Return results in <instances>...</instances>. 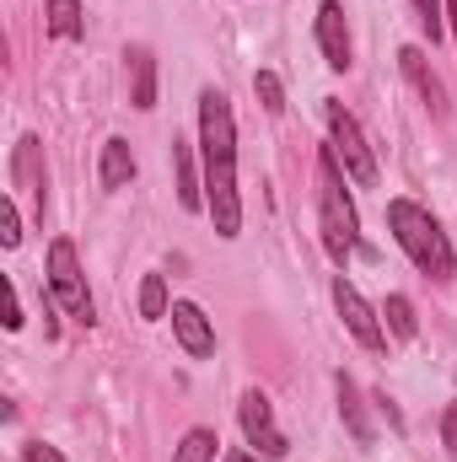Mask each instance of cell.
<instances>
[{
  "label": "cell",
  "mask_w": 457,
  "mask_h": 462,
  "mask_svg": "<svg viewBox=\"0 0 457 462\" xmlns=\"http://www.w3.org/2000/svg\"><path fill=\"white\" fill-rule=\"evenodd\" d=\"M442 436H447V447L457 452V403L447 409V420H442Z\"/></svg>",
  "instance_id": "d4e9b609"
},
{
  "label": "cell",
  "mask_w": 457,
  "mask_h": 462,
  "mask_svg": "<svg viewBox=\"0 0 457 462\" xmlns=\"http://www.w3.org/2000/svg\"><path fill=\"white\" fill-rule=\"evenodd\" d=\"M334 307H340V318H344V328L355 334V345L360 349H371V355H382L387 349V334H382V323H377V312L360 301V291L350 285V280H334Z\"/></svg>",
  "instance_id": "52a82bcc"
},
{
  "label": "cell",
  "mask_w": 457,
  "mask_h": 462,
  "mask_svg": "<svg viewBox=\"0 0 457 462\" xmlns=\"http://www.w3.org/2000/svg\"><path fill=\"white\" fill-rule=\"evenodd\" d=\"M49 32L54 38H81V0H49Z\"/></svg>",
  "instance_id": "2e32d148"
},
{
  "label": "cell",
  "mask_w": 457,
  "mask_h": 462,
  "mask_svg": "<svg viewBox=\"0 0 457 462\" xmlns=\"http://www.w3.org/2000/svg\"><path fill=\"white\" fill-rule=\"evenodd\" d=\"M200 151H205V210L216 221V236L242 231V199H237V124L231 103L210 87L200 92Z\"/></svg>",
  "instance_id": "6da1fadb"
},
{
  "label": "cell",
  "mask_w": 457,
  "mask_h": 462,
  "mask_svg": "<svg viewBox=\"0 0 457 462\" xmlns=\"http://www.w3.org/2000/svg\"><path fill=\"white\" fill-rule=\"evenodd\" d=\"M5 328H11V334L22 328V301H16V285H11V280H5Z\"/></svg>",
  "instance_id": "cb8c5ba5"
},
{
  "label": "cell",
  "mask_w": 457,
  "mask_h": 462,
  "mask_svg": "<svg viewBox=\"0 0 457 462\" xmlns=\"http://www.w3.org/2000/svg\"><path fill=\"white\" fill-rule=\"evenodd\" d=\"M253 92H258V103H264L269 114H280V108H285V87H280V76H275V70H258V76H253Z\"/></svg>",
  "instance_id": "ffe728a7"
},
{
  "label": "cell",
  "mask_w": 457,
  "mask_h": 462,
  "mask_svg": "<svg viewBox=\"0 0 457 462\" xmlns=\"http://www.w3.org/2000/svg\"><path fill=\"white\" fill-rule=\"evenodd\" d=\"M447 22H452V32H457V0H447Z\"/></svg>",
  "instance_id": "4316f807"
},
{
  "label": "cell",
  "mask_w": 457,
  "mask_h": 462,
  "mask_svg": "<svg viewBox=\"0 0 457 462\" xmlns=\"http://www.w3.org/2000/svg\"><path fill=\"white\" fill-rule=\"evenodd\" d=\"M221 462H264V457H258V452H227Z\"/></svg>",
  "instance_id": "484cf974"
},
{
  "label": "cell",
  "mask_w": 457,
  "mask_h": 462,
  "mask_svg": "<svg viewBox=\"0 0 457 462\" xmlns=\"http://www.w3.org/2000/svg\"><path fill=\"white\" fill-rule=\"evenodd\" d=\"M173 334H178V345L189 349L194 360H205V355H216V328H210V318L194 307V301H173Z\"/></svg>",
  "instance_id": "9c48e42d"
},
{
  "label": "cell",
  "mask_w": 457,
  "mask_h": 462,
  "mask_svg": "<svg viewBox=\"0 0 457 462\" xmlns=\"http://www.w3.org/2000/svg\"><path fill=\"white\" fill-rule=\"evenodd\" d=\"M318 49L329 60V70H350V27H344L340 0H323L318 5Z\"/></svg>",
  "instance_id": "30bf717a"
},
{
  "label": "cell",
  "mask_w": 457,
  "mask_h": 462,
  "mask_svg": "<svg viewBox=\"0 0 457 462\" xmlns=\"http://www.w3.org/2000/svg\"><path fill=\"white\" fill-rule=\"evenodd\" d=\"M22 462H65V457H60V447H49V441H27V447H22Z\"/></svg>",
  "instance_id": "603a6c76"
},
{
  "label": "cell",
  "mask_w": 457,
  "mask_h": 462,
  "mask_svg": "<svg viewBox=\"0 0 457 462\" xmlns=\"http://www.w3.org/2000/svg\"><path fill=\"white\" fill-rule=\"evenodd\" d=\"M334 393H340V420H344V430L355 436V447H371L377 441V430H371V420H366V403H360V387L350 382V376H334Z\"/></svg>",
  "instance_id": "8fae6325"
},
{
  "label": "cell",
  "mask_w": 457,
  "mask_h": 462,
  "mask_svg": "<svg viewBox=\"0 0 457 462\" xmlns=\"http://www.w3.org/2000/svg\"><path fill=\"white\" fill-rule=\"evenodd\" d=\"M216 430H189L183 441H178V462H216Z\"/></svg>",
  "instance_id": "e0dca14e"
},
{
  "label": "cell",
  "mask_w": 457,
  "mask_h": 462,
  "mask_svg": "<svg viewBox=\"0 0 457 462\" xmlns=\"http://www.w3.org/2000/svg\"><path fill=\"white\" fill-rule=\"evenodd\" d=\"M415 22H420V32L436 43V38L447 32V0H415Z\"/></svg>",
  "instance_id": "d6986e66"
},
{
  "label": "cell",
  "mask_w": 457,
  "mask_h": 462,
  "mask_svg": "<svg viewBox=\"0 0 457 462\" xmlns=\"http://www.w3.org/2000/svg\"><path fill=\"white\" fill-rule=\"evenodd\" d=\"M173 307H167V280L162 274H145V285H140V318H167Z\"/></svg>",
  "instance_id": "ac0fdd59"
},
{
  "label": "cell",
  "mask_w": 457,
  "mask_h": 462,
  "mask_svg": "<svg viewBox=\"0 0 457 462\" xmlns=\"http://www.w3.org/2000/svg\"><path fill=\"white\" fill-rule=\"evenodd\" d=\"M382 318L393 323L398 339H415V307H409V296H387V312Z\"/></svg>",
  "instance_id": "44dd1931"
},
{
  "label": "cell",
  "mask_w": 457,
  "mask_h": 462,
  "mask_svg": "<svg viewBox=\"0 0 457 462\" xmlns=\"http://www.w3.org/2000/svg\"><path fill=\"white\" fill-rule=\"evenodd\" d=\"M124 60H129V103L135 108H156V60H151V49L135 43Z\"/></svg>",
  "instance_id": "4fadbf2b"
},
{
  "label": "cell",
  "mask_w": 457,
  "mask_h": 462,
  "mask_svg": "<svg viewBox=\"0 0 457 462\" xmlns=\"http://www.w3.org/2000/svg\"><path fill=\"white\" fill-rule=\"evenodd\" d=\"M237 420H242L247 447H258V457H285V452H291V441H285V436H280V425H275V403H269L258 387H253V393H242Z\"/></svg>",
  "instance_id": "8992f818"
},
{
  "label": "cell",
  "mask_w": 457,
  "mask_h": 462,
  "mask_svg": "<svg viewBox=\"0 0 457 462\" xmlns=\"http://www.w3.org/2000/svg\"><path fill=\"white\" fill-rule=\"evenodd\" d=\"M49 291H54V301L65 307V318H76V323H87L92 328V318H98V307H92V291H87V274H81V258H76V242H49Z\"/></svg>",
  "instance_id": "277c9868"
},
{
  "label": "cell",
  "mask_w": 457,
  "mask_h": 462,
  "mask_svg": "<svg viewBox=\"0 0 457 462\" xmlns=\"http://www.w3.org/2000/svg\"><path fill=\"white\" fill-rule=\"evenodd\" d=\"M129 178H135V156H129V140H108V145H103V162H98V183H103V189H124V183H129Z\"/></svg>",
  "instance_id": "9a60e30c"
},
{
  "label": "cell",
  "mask_w": 457,
  "mask_h": 462,
  "mask_svg": "<svg viewBox=\"0 0 457 462\" xmlns=\"http://www.w3.org/2000/svg\"><path fill=\"white\" fill-rule=\"evenodd\" d=\"M323 118H329V140H334V156H340L344 178L355 189H377V156H371L355 114H344V103H323Z\"/></svg>",
  "instance_id": "5b68a950"
},
{
  "label": "cell",
  "mask_w": 457,
  "mask_h": 462,
  "mask_svg": "<svg viewBox=\"0 0 457 462\" xmlns=\"http://www.w3.org/2000/svg\"><path fill=\"white\" fill-rule=\"evenodd\" d=\"M0 242H5V247L22 242V221H16V205H11V199L0 205Z\"/></svg>",
  "instance_id": "7402d4cb"
},
{
  "label": "cell",
  "mask_w": 457,
  "mask_h": 462,
  "mask_svg": "<svg viewBox=\"0 0 457 462\" xmlns=\"http://www.w3.org/2000/svg\"><path fill=\"white\" fill-rule=\"evenodd\" d=\"M38 151H43V145H38L33 134H22V140H16V156H11V178L33 194V210L43 216V167H38Z\"/></svg>",
  "instance_id": "7c38bea8"
},
{
  "label": "cell",
  "mask_w": 457,
  "mask_h": 462,
  "mask_svg": "<svg viewBox=\"0 0 457 462\" xmlns=\"http://www.w3.org/2000/svg\"><path fill=\"white\" fill-rule=\"evenodd\" d=\"M173 172H178V205H183V210H205V183H200L194 156H189L183 140H173Z\"/></svg>",
  "instance_id": "5bb4252c"
},
{
  "label": "cell",
  "mask_w": 457,
  "mask_h": 462,
  "mask_svg": "<svg viewBox=\"0 0 457 462\" xmlns=\"http://www.w3.org/2000/svg\"><path fill=\"white\" fill-rule=\"evenodd\" d=\"M398 70L409 76V87L420 92V103L431 108V118H442V114H447V87L436 81V70H431L425 49H415V43H409V49H398Z\"/></svg>",
  "instance_id": "ba28073f"
},
{
  "label": "cell",
  "mask_w": 457,
  "mask_h": 462,
  "mask_svg": "<svg viewBox=\"0 0 457 462\" xmlns=\"http://www.w3.org/2000/svg\"><path fill=\"white\" fill-rule=\"evenodd\" d=\"M318 226H323V247H329L334 263H350V253H366L355 205L344 194V167L334 156V145H323V156H318Z\"/></svg>",
  "instance_id": "7a4b0ae2"
},
{
  "label": "cell",
  "mask_w": 457,
  "mask_h": 462,
  "mask_svg": "<svg viewBox=\"0 0 457 462\" xmlns=\"http://www.w3.org/2000/svg\"><path fill=\"white\" fill-rule=\"evenodd\" d=\"M387 226L398 236V247H404L431 280H452V269H457L452 242H447V231L436 226L431 210H420L415 199H393V205H387Z\"/></svg>",
  "instance_id": "3957f363"
}]
</instances>
